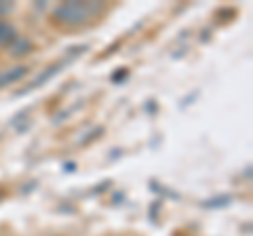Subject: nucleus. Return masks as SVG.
I'll return each mask as SVG.
<instances>
[{
    "label": "nucleus",
    "mask_w": 253,
    "mask_h": 236,
    "mask_svg": "<svg viewBox=\"0 0 253 236\" xmlns=\"http://www.w3.org/2000/svg\"><path fill=\"white\" fill-rule=\"evenodd\" d=\"M108 2L101 0H66L55 4L49 13V23L59 32H78L97 23L108 13Z\"/></svg>",
    "instance_id": "1"
},
{
    "label": "nucleus",
    "mask_w": 253,
    "mask_h": 236,
    "mask_svg": "<svg viewBox=\"0 0 253 236\" xmlns=\"http://www.w3.org/2000/svg\"><path fill=\"white\" fill-rule=\"evenodd\" d=\"M28 74H30V68L26 64H17V66H13V68L0 70V91L9 89V86L17 84V82H21Z\"/></svg>",
    "instance_id": "2"
},
{
    "label": "nucleus",
    "mask_w": 253,
    "mask_h": 236,
    "mask_svg": "<svg viewBox=\"0 0 253 236\" xmlns=\"http://www.w3.org/2000/svg\"><path fill=\"white\" fill-rule=\"evenodd\" d=\"M34 49H36V44L30 36L17 34V38L6 46V53H9V57H13V59H21V57H28V55L34 53Z\"/></svg>",
    "instance_id": "3"
},
{
    "label": "nucleus",
    "mask_w": 253,
    "mask_h": 236,
    "mask_svg": "<svg viewBox=\"0 0 253 236\" xmlns=\"http://www.w3.org/2000/svg\"><path fill=\"white\" fill-rule=\"evenodd\" d=\"M61 68H63V61H57V64H51V66L46 68V70H42V72L38 74V76L34 78V80H32V82L26 86V89H21V91H19V95H21V93H30V91L38 89V86L46 84V82H49L55 74H59V72H61Z\"/></svg>",
    "instance_id": "4"
},
{
    "label": "nucleus",
    "mask_w": 253,
    "mask_h": 236,
    "mask_svg": "<svg viewBox=\"0 0 253 236\" xmlns=\"http://www.w3.org/2000/svg\"><path fill=\"white\" fill-rule=\"evenodd\" d=\"M15 38H17V30H15V26L6 19H0V49H6Z\"/></svg>",
    "instance_id": "5"
},
{
    "label": "nucleus",
    "mask_w": 253,
    "mask_h": 236,
    "mask_svg": "<svg viewBox=\"0 0 253 236\" xmlns=\"http://www.w3.org/2000/svg\"><path fill=\"white\" fill-rule=\"evenodd\" d=\"M13 11H15V2H9V0H0V19L9 17Z\"/></svg>",
    "instance_id": "6"
}]
</instances>
